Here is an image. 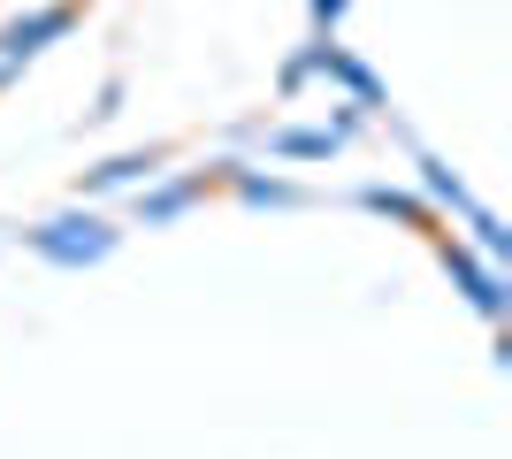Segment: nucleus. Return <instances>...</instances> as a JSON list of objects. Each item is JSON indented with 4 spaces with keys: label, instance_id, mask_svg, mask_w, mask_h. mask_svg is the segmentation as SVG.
Returning <instances> with one entry per match:
<instances>
[{
    "label": "nucleus",
    "instance_id": "f257e3e1",
    "mask_svg": "<svg viewBox=\"0 0 512 459\" xmlns=\"http://www.w3.org/2000/svg\"><path fill=\"white\" fill-rule=\"evenodd\" d=\"M31 253H39V261H54V268H92V261H107V253H115V230H107L100 215H54V222H39V230H31Z\"/></svg>",
    "mask_w": 512,
    "mask_h": 459
},
{
    "label": "nucleus",
    "instance_id": "f03ea898",
    "mask_svg": "<svg viewBox=\"0 0 512 459\" xmlns=\"http://www.w3.org/2000/svg\"><path fill=\"white\" fill-rule=\"evenodd\" d=\"M69 23H77V8H69V0H54V8H31V16H16L8 31H0V39H8V46L23 54V62H31V54H39L46 39H62Z\"/></svg>",
    "mask_w": 512,
    "mask_h": 459
},
{
    "label": "nucleus",
    "instance_id": "7ed1b4c3",
    "mask_svg": "<svg viewBox=\"0 0 512 459\" xmlns=\"http://www.w3.org/2000/svg\"><path fill=\"white\" fill-rule=\"evenodd\" d=\"M444 268H451V276H459V284H467V299L482 306V314H490V322H497V314H505V284H497L490 268L474 261L467 245H444Z\"/></svg>",
    "mask_w": 512,
    "mask_h": 459
},
{
    "label": "nucleus",
    "instance_id": "20e7f679",
    "mask_svg": "<svg viewBox=\"0 0 512 459\" xmlns=\"http://www.w3.org/2000/svg\"><path fill=\"white\" fill-rule=\"evenodd\" d=\"M161 169V153H123V161H107V169L85 176V192H130V184H146Z\"/></svg>",
    "mask_w": 512,
    "mask_h": 459
},
{
    "label": "nucleus",
    "instance_id": "39448f33",
    "mask_svg": "<svg viewBox=\"0 0 512 459\" xmlns=\"http://www.w3.org/2000/svg\"><path fill=\"white\" fill-rule=\"evenodd\" d=\"M199 192H207L199 176H184V184H161V192H146V199H138V215H146V222H176V215H184V207H192Z\"/></svg>",
    "mask_w": 512,
    "mask_h": 459
},
{
    "label": "nucleus",
    "instance_id": "423d86ee",
    "mask_svg": "<svg viewBox=\"0 0 512 459\" xmlns=\"http://www.w3.org/2000/svg\"><path fill=\"white\" fill-rule=\"evenodd\" d=\"M344 146V131L329 123V131H283L276 138V153H291V161H321V153H337Z\"/></svg>",
    "mask_w": 512,
    "mask_h": 459
},
{
    "label": "nucleus",
    "instance_id": "0eeeda50",
    "mask_svg": "<svg viewBox=\"0 0 512 459\" xmlns=\"http://www.w3.org/2000/svg\"><path fill=\"white\" fill-rule=\"evenodd\" d=\"M237 192L253 199V207H291V199H299L291 184H276V176H237Z\"/></svg>",
    "mask_w": 512,
    "mask_h": 459
},
{
    "label": "nucleus",
    "instance_id": "6e6552de",
    "mask_svg": "<svg viewBox=\"0 0 512 459\" xmlns=\"http://www.w3.org/2000/svg\"><path fill=\"white\" fill-rule=\"evenodd\" d=\"M367 207H375V215H398V222H428L421 207H413L406 192H390V184H375V192H367Z\"/></svg>",
    "mask_w": 512,
    "mask_h": 459
},
{
    "label": "nucleus",
    "instance_id": "1a4fd4ad",
    "mask_svg": "<svg viewBox=\"0 0 512 459\" xmlns=\"http://www.w3.org/2000/svg\"><path fill=\"white\" fill-rule=\"evenodd\" d=\"M428 192H436V199H451V207H467V215H474V199H467V184H459V176H451V169H436V161H428Z\"/></svg>",
    "mask_w": 512,
    "mask_h": 459
},
{
    "label": "nucleus",
    "instance_id": "9d476101",
    "mask_svg": "<svg viewBox=\"0 0 512 459\" xmlns=\"http://www.w3.org/2000/svg\"><path fill=\"white\" fill-rule=\"evenodd\" d=\"M16 69H23V54H16V46H8V39H0V92L16 85Z\"/></svg>",
    "mask_w": 512,
    "mask_h": 459
},
{
    "label": "nucleus",
    "instance_id": "9b49d317",
    "mask_svg": "<svg viewBox=\"0 0 512 459\" xmlns=\"http://www.w3.org/2000/svg\"><path fill=\"white\" fill-rule=\"evenodd\" d=\"M314 16H321V23H337V16H344V0H314Z\"/></svg>",
    "mask_w": 512,
    "mask_h": 459
}]
</instances>
